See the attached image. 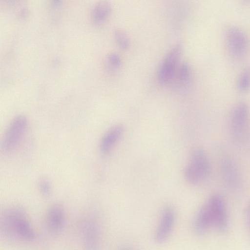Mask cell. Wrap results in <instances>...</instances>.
Returning <instances> with one entry per match:
<instances>
[{
    "label": "cell",
    "instance_id": "8992f818",
    "mask_svg": "<svg viewBox=\"0 0 250 250\" xmlns=\"http://www.w3.org/2000/svg\"><path fill=\"white\" fill-rule=\"evenodd\" d=\"M249 113V107L246 103H239L233 108L230 115L229 127L234 139L239 140L244 136L248 124Z\"/></svg>",
    "mask_w": 250,
    "mask_h": 250
},
{
    "label": "cell",
    "instance_id": "2e32d148",
    "mask_svg": "<svg viewBox=\"0 0 250 250\" xmlns=\"http://www.w3.org/2000/svg\"><path fill=\"white\" fill-rule=\"evenodd\" d=\"M114 37L117 44L121 49L126 50L129 47V37L123 29H115L114 31Z\"/></svg>",
    "mask_w": 250,
    "mask_h": 250
},
{
    "label": "cell",
    "instance_id": "3957f363",
    "mask_svg": "<svg viewBox=\"0 0 250 250\" xmlns=\"http://www.w3.org/2000/svg\"><path fill=\"white\" fill-rule=\"evenodd\" d=\"M27 125V119L23 115H18L12 120L2 141L1 147L4 153H11L16 148L25 133Z\"/></svg>",
    "mask_w": 250,
    "mask_h": 250
},
{
    "label": "cell",
    "instance_id": "5b68a950",
    "mask_svg": "<svg viewBox=\"0 0 250 250\" xmlns=\"http://www.w3.org/2000/svg\"><path fill=\"white\" fill-rule=\"evenodd\" d=\"M183 50L181 43L174 45L166 54L158 69V80L160 83L166 84L173 79Z\"/></svg>",
    "mask_w": 250,
    "mask_h": 250
},
{
    "label": "cell",
    "instance_id": "44dd1931",
    "mask_svg": "<svg viewBox=\"0 0 250 250\" xmlns=\"http://www.w3.org/2000/svg\"><path fill=\"white\" fill-rule=\"evenodd\" d=\"M119 250H133L131 248L129 247H123L120 249Z\"/></svg>",
    "mask_w": 250,
    "mask_h": 250
},
{
    "label": "cell",
    "instance_id": "ba28073f",
    "mask_svg": "<svg viewBox=\"0 0 250 250\" xmlns=\"http://www.w3.org/2000/svg\"><path fill=\"white\" fill-rule=\"evenodd\" d=\"M175 221V212L172 207L166 206L162 210L154 239L157 243H163L171 234Z\"/></svg>",
    "mask_w": 250,
    "mask_h": 250
},
{
    "label": "cell",
    "instance_id": "30bf717a",
    "mask_svg": "<svg viewBox=\"0 0 250 250\" xmlns=\"http://www.w3.org/2000/svg\"><path fill=\"white\" fill-rule=\"evenodd\" d=\"M65 212L62 206L56 204L47 211L46 222L48 229L52 232L61 230L65 224Z\"/></svg>",
    "mask_w": 250,
    "mask_h": 250
},
{
    "label": "cell",
    "instance_id": "7a4b0ae2",
    "mask_svg": "<svg viewBox=\"0 0 250 250\" xmlns=\"http://www.w3.org/2000/svg\"><path fill=\"white\" fill-rule=\"evenodd\" d=\"M210 171V162L206 153L201 148L194 149L185 170L187 181L191 185H198L208 178Z\"/></svg>",
    "mask_w": 250,
    "mask_h": 250
},
{
    "label": "cell",
    "instance_id": "9c48e42d",
    "mask_svg": "<svg viewBox=\"0 0 250 250\" xmlns=\"http://www.w3.org/2000/svg\"><path fill=\"white\" fill-rule=\"evenodd\" d=\"M83 243L86 250H97L100 243V228L95 220H86L83 227Z\"/></svg>",
    "mask_w": 250,
    "mask_h": 250
},
{
    "label": "cell",
    "instance_id": "5bb4252c",
    "mask_svg": "<svg viewBox=\"0 0 250 250\" xmlns=\"http://www.w3.org/2000/svg\"><path fill=\"white\" fill-rule=\"evenodd\" d=\"M111 12V6L110 3L105 0L97 2L91 11V20L96 25L104 23L108 18Z\"/></svg>",
    "mask_w": 250,
    "mask_h": 250
},
{
    "label": "cell",
    "instance_id": "8fae6325",
    "mask_svg": "<svg viewBox=\"0 0 250 250\" xmlns=\"http://www.w3.org/2000/svg\"><path fill=\"white\" fill-rule=\"evenodd\" d=\"M222 177L226 184L232 188H236L239 183V175L234 161L229 157L224 158L221 162Z\"/></svg>",
    "mask_w": 250,
    "mask_h": 250
},
{
    "label": "cell",
    "instance_id": "52a82bcc",
    "mask_svg": "<svg viewBox=\"0 0 250 250\" xmlns=\"http://www.w3.org/2000/svg\"><path fill=\"white\" fill-rule=\"evenodd\" d=\"M210 211L213 225L220 231H225L228 227V218L223 198L220 194L211 195L206 203Z\"/></svg>",
    "mask_w": 250,
    "mask_h": 250
},
{
    "label": "cell",
    "instance_id": "7c38bea8",
    "mask_svg": "<svg viewBox=\"0 0 250 250\" xmlns=\"http://www.w3.org/2000/svg\"><path fill=\"white\" fill-rule=\"evenodd\" d=\"M124 131L122 125H117L108 130L102 138L100 150L102 153H109L122 137Z\"/></svg>",
    "mask_w": 250,
    "mask_h": 250
},
{
    "label": "cell",
    "instance_id": "ffe728a7",
    "mask_svg": "<svg viewBox=\"0 0 250 250\" xmlns=\"http://www.w3.org/2000/svg\"><path fill=\"white\" fill-rule=\"evenodd\" d=\"M247 218H248V224H249V227L250 228V202L249 203L248 206H247Z\"/></svg>",
    "mask_w": 250,
    "mask_h": 250
},
{
    "label": "cell",
    "instance_id": "4fadbf2b",
    "mask_svg": "<svg viewBox=\"0 0 250 250\" xmlns=\"http://www.w3.org/2000/svg\"><path fill=\"white\" fill-rule=\"evenodd\" d=\"M212 225V219L209 209L205 203L195 217L193 223L194 230L197 234L202 235L206 233Z\"/></svg>",
    "mask_w": 250,
    "mask_h": 250
},
{
    "label": "cell",
    "instance_id": "d6986e66",
    "mask_svg": "<svg viewBox=\"0 0 250 250\" xmlns=\"http://www.w3.org/2000/svg\"><path fill=\"white\" fill-rule=\"evenodd\" d=\"M39 188L41 193L44 196H48L52 191V186L48 179L42 178L38 182Z\"/></svg>",
    "mask_w": 250,
    "mask_h": 250
},
{
    "label": "cell",
    "instance_id": "ac0fdd59",
    "mask_svg": "<svg viewBox=\"0 0 250 250\" xmlns=\"http://www.w3.org/2000/svg\"><path fill=\"white\" fill-rule=\"evenodd\" d=\"M190 77L191 71L189 65L186 63H183L178 72L179 82L183 85H187L190 81Z\"/></svg>",
    "mask_w": 250,
    "mask_h": 250
},
{
    "label": "cell",
    "instance_id": "6da1fadb",
    "mask_svg": "<svg viewBox=\"0 0 250 250\" xmlns=\"http://www.w3.org/2000/svg\"><path fill=\"white\" fill-rule=\"evenodd\" d=\"M2 224L5 234L9 237L29 241L34 239L35 233L23 209L12 207L2 215Z\"/></svg>",
    "mask_w": 250,
    "mask_h": 250
},
{
    "label": "cell",
    "instance_id": "e0dca14e",
    "mask_svg": "<svg viewBox=\"0 0 250 250\" xmlns=\"http://www.w3.org/2000/svg\"><path fill=\"white\" fill-rule=\"evenodd\" d=\"M106 64L108 70L114 71L121 66V60L119 55L115 53L109 54L106 58Z\"/></svg>",
    "mask_w": 250,
    "mask_h": 250
},
{
    "label": "cell",
    "instance_id": "277c9868",
    "mask_svg": "<svg viewBox=\"0 0 250 250\" xmlns=\"http://www.w3.org/2000/svg\"><path fill=\"white\" fill-rule=\"evenodd\" d=\"M226 42L229 54L235 59H241L247 53L249 39L239 28L234 26L229 27L226 33Z\"/></svg>",
    "mask_w": 250,
    "mask_h": 250
},
{
    "label": "cell",
    "instance_id": "9a60e30c",
    "mask_svg": "<svg viewBox=\"0 0 250 250\" xmlns=\"http://www.w3.org/2000/svg\"><path fill=\"white\" fill-rule=\"evenodd\" d=\"M238 90L245 92L250 89V66L247 67L239 76L237 82Z\"/></svg>",
    "mask_w": 250,
    "mask_h": 250
}]
</instances>
